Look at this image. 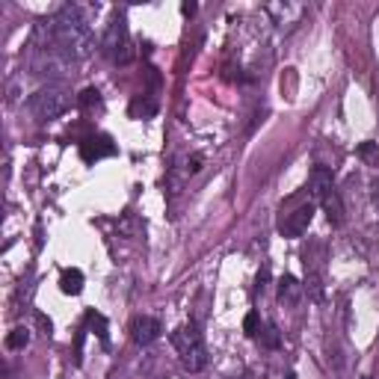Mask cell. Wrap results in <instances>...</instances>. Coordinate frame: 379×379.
<instances>
[{
	"label": "cell",
	"mask_w": 379,
	"mask_h": 379,
	"mask_svg": "<svg viewBox=\"0 0 379 379\" xmlns=\"http://www.w3.org/2000/svg\"><path fill=\"white\" fill-rule=\"evenodd\" d=\"M36 45H45L54 54H59L69 63L86 59L95 51V36L86 21V15L77 6H63L51 21H42L33 36Z\"/></svg>",
	"instance_id": "cell-1"
},
{
	"label": "cell",
	"mask_w": 379,
	"mask_h": 379,
	"mask_svg": "<svg viewBox=\"0 0 379 379\" xmlns=\"http://www.w3.org/2000/svg\"><path fill=\"white\" fill-rule=\"evenodd\" d=\"M172 347L181 355V365L190 373H198L208 368V347H205V338L198 332L196 323H184L172 332Z\"/></svg>",
	"instance_id": "cell-2"
},
{
	"label": "cell",
	"mask_w": 379,
	"mask_h": 379,
	"mask_svg": "<svg viewBox=\"0 0 379 379\" xmlns=\"http://www.w3.org/2000/svg\"><path fill=\"white\" fill-rule=\"evenodd\" d=\"M71 104V98L63 86H45V89H39L30 95V101H27V110L30 116L36 118V122H54V118H59Z\"/></svg>",
	"instance_id": "cell-3"
},
{
	"label": "cell",
	"mask_w": 379,
	"mask_h": 379,
	"mask_svg": "<svg viewBox=\"0 0 379 379\" xmlns=\"http://www.w3.org/2000/svg\"><path fill=\"white\" fill-rule=\"evenodd\" d=\"M323 261H326V249L323 243H308L303 249V264H305V290L311 299L320 303L323 299Z\"/></svg>",
	"instance_id": "cell-4"
},
{
	"label": "cell",
	"mask_w": 379,
	"mask_h": 379,
	"mask_svg": "<svg viewBox=\"0 0 379 379\" xmlns=\"http://www.w3.org/2000/svg\"><path fill=\"white\" fill-rule=\"evenodd\" d=\"M101 54H104L107 59H113V63H128V59L133 56V54H131L128 27H125L122 18L110 21V27L104 30V36H101Z\"/></svg>",
	"instance_id": "cell-5"
},
{
	"label": "cell",
	"mask_w": 379,
	"mask_h": 379,
	"mask_svg": "<svg viewBox=\"0 0 379 379\" xmlns=\"http://www.w3.org/2000/svg\"><path fill=\"white\" fill-rule=\"evenodd\" d=\"M311 219H314V205L303 202L299 208H293L290 213H285L282 219H278V231H282L285 237H303L311 226Z\"/></svg>",
	"instance_id": "cell-6"
},
{
	"label": "cell",
	"mask_w": 379,
	"mask_h": 379,
	"mask_svg": "<svg viewBox=\"0 0 379 379\" xmlns=\"http://www.w3.org/2000/svg\"><path fill=\"white\" fill-rule=\"evenodd\" d=\"M118 148L116 143L107 136V133H95V136H86L84 143H81V157L86 163H98V161H104V157H113Z\"/></svg>",
	"instance_id": "cell-7"
},
{
	"label": "cell",
	"mask_w": 379,
	"mask_h": 379,
	"mask_svg": "<svg viewBox=\"0 0 379 379\" xmlns=\"http://www.w3.org/2000/svg\"><path fill=\"white\" fill-rule=\"evenodd\" d=\"M161 332H163V326H161L157 317H133V320H131V338H133V344H139V347L154 344L157 338H161Z\"/></svg>",
	"instance_id": "cell-8"
},
{
	"label": "cell",
	"mask_w": 379,
	"mask_h": 379,
	"mask_svg": "<svg viewBox=\"0 0 379 379\" xmlns=\"http://www.w3.org/2000/svg\"><path fill=\"white\" fill-rule=\"evenodd\" d=\"M308 190H311V196L317 198V202H323V198L335 190L332 172H329L326 166H314V169H311V178H308Z\"/></svg>",
	"instance_id": "cell-9"
},
{
	"label": "cell",
	"mask_w": 379,
	"mask_h": 379,
	"mask_svg": "<svg viewBox=\"0 0 379 379\" xmlns=\"http://www.w3.org/2000/svg\"><path fill=\"white\" fill-rule=\"evenodd\" d=\"M303 293H305V285H299L296 276H282V282H278V303L296 305L303 299Z\"/></svg>",
	"instance_id": "cell-10"
},
{
	"label": "cell",
	"mask_w": 379,
	"mask_h": 379,
	"mask_svg": "<svg viewBox=\"0 0 379 379\" xmlns=\"http://www.w3.org/2000/svg\"><path fill=\"white\" fill-rule=\"evenodd\" d=\"M320 205H323V211H326V219H329L335 228L344 226V205H341V196H338V190H332Z\"/></svg>",
	"instance_id": "cell-11"
},
{
	"label": "cell",
	"mask_w": 379,
	"mask_h": 379,
	"mask_svg": "<svg viewBox=\"0 0 379 379\" xmlns=\"http://www.w3.org/2000/svg\"><path fill=\"white\" fill-rule=\"evenodd\" d=\"M59 290H63L66 296H77L84 290V273L81 270H63V276H59Z\"/></svg>",
	"instance_id": "cell-12"
},
{
	"label": "cell",
	"mask_w": 379,
	"mask_h": 379,
	"mask_svg": "<svg viewBox=\"0 0 379 379\" xmlns=\"http://www.w3.org/2000/svg\"><path fill=\"white\" fill-rule=\"evenodd\" d=\"M157 113V98L154 95H136L131 101V116L133 118H151Z\"/></svg>",
	"instance_id": "cell-13"
},
{
	"label": "cell",
	"mask_w": 379,
	"mask_h": 379,
	"mask_svg": "<svg viewBox=\"0 0 379 379\" xmlns=\"http://www.w3.org/2000/svg\"><path fill=\"white\" fill-rule=\"evenodd\" d=\"M258 341H261V347H267V350H278L282 347V332H278L273 323H264L261 332H258Z\"/></svg>",
	"instance_id": "cell-14"
},
{
	"label": "cell",
	"mask_w": 379,
	"mask_h": 379,
	"mask_svg": "<svg viewBox=\"0 0 379 379\" xmlns=\"http://www.w3.org/2000/svg\"><path fill=\"white\" fill-rule=\"evenodd\" d=\"M86 326H89V329H92V332H95V335L107 344V317H104L101 311L89 308V311H86Z\"/></svg>",
	"instance_id": "cell-15"
},
{
	"label": "cell",
	"mask_w": 379,
	"mask_h": 379,
	"mask_svg": "<svg viewBox=\"0 0 379 379\" xmlns=\"http://www.w3.org/2000/svg\"><path fill=\"white\" fill-rule=\"evenodd\" d=\"M30 344V329L27 326H15L9 335H6V347L9 350H24Z\"/></svg>",
	"instance_id": "cell-16"
},
{
	"label": "cell",
	"mask_w": 379,
	"mask_h": 379,
	"mask_svg": "<svg viewBox=\"0 0 379 379\" xmlns=\"http://www.w3.org/2000/svg\"><path fill=\"white\" fill-rule=\"evenodd\" d=\"M77 104H81L84 110H95V107H101V92H98L95 86H89V89H84V92H81V98H77Z\"/></svg>",
	"instance_id": "cell-17"
},
{
	"label": "cell",
	"mask_w": 379,
	"mask_h": 379,
	"mask_svg": "<svg viewBox=\"0 0 379 379\" xmlns=\"http://www.w3.org/2000/svg\"><path fill=\"white\" fill-rule=\"evenodd\" d=\"M243 332H246L249 338H258V332H261V317H258V311H249V314H246Z\"/></svg>",
	"instance_id": "cell-18"
},
{
	"label": "cell",
	"mask_w": 379,
	"mask_h": 379,
	"mask_svg": "<svg viewBox=\"0 0 379 379\" xmlns=\"http://www.w3.org/2000/svg\"><path fill=\"white\" fill-rule=\"evenodd\" d=\"M267 282H270V270L264 267L261 273H258V282H255V293H264V290H267Z\"/></svg>",
	"instance_id": "cell-19"
},
{
	"label": "cell",
	"mask_w": 379,
	"mask_h": 379,
	"mask_svg": "<svg viewBox=\"0 0 379 379\" xmlns=\"http://www.w3.org/2000/svg\"><path fill=\"white\" fill-rule=\"evenodd\" d=\"M376 151H379V143H370V139H368V143L358 146V157H373Z\"/></svg>",
	"instance_id": "cell-20"
},
{
	"label": "cell",
	"mask_w": 379,
	"mask_h": 379,
	"mask_svg": "<svg viewBox=\"0 0 379 379\" xmlns=\"http://www.w3.org/2000/svg\"><path fill=\"white\" fill-rule=\"evenodd\" d=\"M36 323H39V329H42V332H45V335L51 338V332H54V323L48 320V317H45V314H36Z\"/></svg>",
	"instance_id": "cell-21"
},
{
	"label": "cell",
	"mask_w": 379,
	"mask_h": 379,
	"mask_svg": "<svg viewBox=\"0 0 379 379\" xmlns=\"http://www.w3.org/2000/svg\"><path fill=\"white\" fill-rule=\"evenodd\" d=\"M198 169H202V157L196 154V157H190V161H187V172H190V175H196Z\"/></svg>",
	"instance_id": "cell-22"
},
{
	"label": "cell",
	"mask_w": 379,
	"mask_h": 379,
	"mask_svg": "<svg viewBox=\"0 0 379 379\" xmlns=\"http://www.w3.org/2000/svg\"><path fill=\"white\" fill-rule=\"evenodd\" d=\"M370 196H373V205H376V211H379V178L370 184Z\"/></svg>",
	"instance_id": "cell-23"
},
{
	"label": "cell",
	"mask_w": 379,
	"mask_h": 379,
	"mask_svg": "<svg viewBox=\"0 0 379 379\" xmlns=\"http://www.w3.org/2000/svg\"><path fill=\"white\" fill-rule=\"evenodd\" d=\"M196 9H198V6H196V4H193V0H187V4H184V6H181V12H184V15H187V18H190V15H196Z\"/></svg>",
	"instance_id": "cell-24"
},
{
	"label": "cell",
	"mask_w": 379,
	"mask_h": 379,
	"mask_svg": "<svg viewBox=\"0 0 379 379\" xmlns=\"http://www.w3.org/2000/svg\"><path fill=\"white\" fill-rule=\"evenodd\" d=\"M285 379H296V376H293V373H288V376H285Z\"/></svg>",
	"instance_id": "cell-25"
},
{
	"label": "cell",
	"mask_w": 379,
	"mask_h": 379,
	"mask_svg": "<svg viewBox=\"0 0 379 379\" xmlns=\"http://www.w3.org/2000/svg\"><path fill=\"white\" fill-rule=\"evenodd\" d=\"M362 379H370V376H362Z\"/></svg>",
	"instance_id": "cell-26"
}]
</instances>
